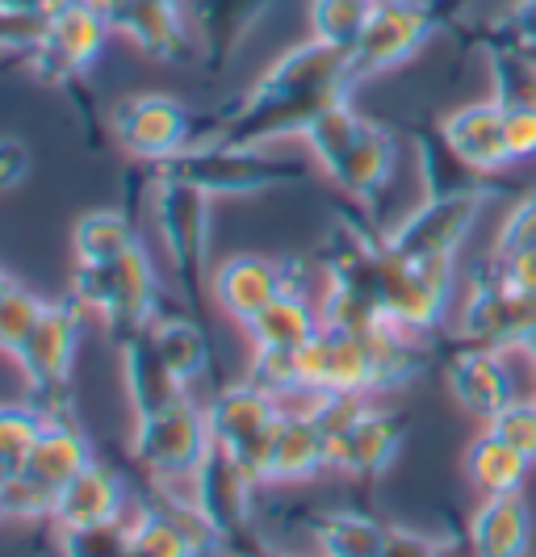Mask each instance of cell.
Returning a JSON list of instances; mask_svg holds the SVG:
<instances>
[{"instance_id":"6da1fadb","label":"cell","mask_w":536,"mask_h":557,"mask_svg":"<svg viewBox=\"0 0 536 557\" xmlns=\"http://www.w3.org/2000/svg\"><path fill=\"white\" fill-rule=\"evenodd\" d=\"M72 298L85 307V314H97L110 335L113 348L142 335L160 314V281L155 264L142 248V239L130 251H122L110 264H76L72 273Z\"/></svg>"},{"instance_id":"7a4b0ae2","label":"cell","mask_w":536,"mask_h":557,"mask_svg":"<svg viewBox=\"0 0 536 557\" xmlns=\"http://www.w3.org/2000/svg\"><path fill=\"white\" fill-rule=\"evenodd\" d=\"M160 172L176 176V181H189L205 197H255L302 185L311 176V164L269 156L264 147L205 139L194 143L189 151H180L169 164H160Z\"/></svg>"},{"instance_id":"3957f363","label":"cell","mask_w":536,"mask_h":557,"mask_svg":"<svg viewBox=\"0 0 536 557\" xmlns=\"http://www.w3.org/2000/svg\"><path fill=\"white\" fill-rule=\"evenodd\" d=\"M470 0H377L361 42L352 47V81L386 76L424 51L427 42L461 17Z\"/></svg>"},{"instance_id":"277c9868","label":"cell","mask_w":536,"mask_h":557,"mask_svg":"<svg viewBox=\"0 0 536 557\" xmlns=\"http://www.w3.org/2000/svg\"><path fill=\"white\" fill-rule=\"evenodd\" d=\"M110 135L113 143L135 160V164H169L180 151L201 143V122L180 97L147 88V92H126L117 97L110 110Z\"/></svg>"},{"instance_id":"5b68a950","label":"cell","mask_w":536,"mask_h":557,"mask_svg":"<svg viewBox=\"0 0 536 557\" xmlns=\"http://www.w3.org/2000/svg\"><path fill=\"white\" fill-rule=\"evenodd\" d=\"M461 339L495 352H524L536 339V294L508 277L503 264H478L461 302Z\"/></svg>"},{"instance_id":"8992f818","label":"cell","mask_w":536,"mask_h":557,"mask_svg":"<svg viewBox=\"0 0 536 557\" xmlns=\"http://www.w3.org/2000/svg\"><path fill=\"white\" fill-rule=\"evenodd\" d=\"M105 38H110L105 13L92 0H80V4H67V9L51 13L47 29L38 34V42L22 59H26V72L38 84L59 88L67 97H80Z\"/></svg>"},{"instance_id":"52a82bcc","label":"cell","mask_w":536,"mask_h":557,"mask_svg":"<svg viewBox=\"0 0 536 557\" xmlns=\"http://www.w3.org/2000/svg\"><path fill=\"white\" fill-rule=\"evenodd\" d=\"M151 214L160 226V244L169 251L172 273L180 281V294L189 298V307L201 310L205 260H210V197L189 181L160 172L151 189Z\"/></svg>"},{"instance_id":"ba28073f","label":"cell","mask_w":536,"mask_h":557,"mask_svg":"<svg viewBox=\"0 0 536 557\" xmlns=\"http://www.w3.org/2000/svg\"><path fill=\"white\" fill-rule=\"evenodd\" d=\"M210 445L214 441H210L205 407H198L194 398H180L151 416H135V428H130V457L164 486L194 482Z\"/></svg>"},{"instance_id":"9c48e42d","label":"cell","mask_w":536,"mask_h":557,"mask_svg":"<svg viewBox=\"0 0 536 557\" xmlns=\"http://www.w3.org/2000/svg\"><path fill=\"white\" fill-rule=\"evenodd\" d=\"M80 332H85V307L67 294L59 302H47L29 339L17 348V369L34 394H42V407L55 403L51 411H63V394L72 391V369L80 352Z\"/></svg>"},{"instance_id":"30bf717a","label":"cell","mask_w":536,"mask_h":557,"mask_svg":"<svg viewBox=\"0 0 536 557\" xmlns=\"http://www.w3.org/2000/svg\"><path fill=\"white\" fill-rule=\"evenodd\" d=\"M452 298V260H415L386 248L382 260V314L407 335L440 327Z\"/></svg>"},{"instance_id":"8fae6325","label":"cell","mask_w":536,"mask_h":557,"mask_svg":"<svg viewBox=\"0 0 536 557\" xmlns=\"http://www.w3.org/2000/svg\"><path fill=\"white\" fill-rule=\"evenodd\" d=\"M189 486H194L189 499L198 503V511L210 520V529L219 532V541L230 549H252V511L255 491H260L252 470L235 453L210 445Z\"/></svg>"},{"instance_id":"7c38bea8","label":"cell","mask_w":536,"mask_h":557,"mask_svg":"<svg viewBox=\"0 0 536 557\" xmlns=\"http://www.w3.org/2000/svg\"><path fill=\"white\" fill-rule=\"evenodd\" d=\"M490 194L495 189L424 197L402 223L386 231V248L398 256H415V260H457Z\"/></svg>"},{"instance_id":"4fadbf2b","label":"cell","mask_w":536,"mask_h":557,"mask_svg":"<svg viewBox=\"0 0 536 557\" xmlns=\"http://www.w3.org/2000/svg\"><path fill=\"white\" fill-rule=\"evenodd\" d=\"M277 419H282V403L273 394H264L260 386H252L248 377L219 386V391L210 394V403H205L210 441L226 448V453H235L252 474H260V461L269 453Z\"/></svg>"},{"instance_id":"5bb4252c","label":"cell","mask_w":536,"mask_h":557,"mask_svg":"<svg viewBox=\"0 0 536 557\" xmlns=\"http://www.w3.org/2000/svg\"><path fill=\"white\" fill-rule=\"evenodd\" d=\"M289 289H307V264L298 260H273V256H226L210 277V298L230 323H248L269 302H277Z\"/></svg>"},{"instance_id":"9a60e30c","label":"cell","mask_w":536,"mask_h":557,"mask_svg":"<svg viewBox=\"0 0 536 557\" xmlns=\"http://www.w3.org/2000/svg\"><path fill=\"white\" fill-rule=\"evenodd\" d=\"M110 29L126 34L151 63L169 67H201L198 29L189 22V9H169L151 0H92Z\"/></svg>"},{"instance_id":"2e32d148","label":"cell","mask_w":536,"mask_h":557,"mask_svg":"<svg viewBox=\"0 0 536 557\" xmlns=\"http://www.w3.org/2000/svg\"><path fill=\"white\" fill-rule=\"evenodd\" d=\"M445 382H449V394L457 398V407L465 416L482 419V423H490L508 403L520 398L508 352H495V348H482V344H465V339L445 357Z\"/></svg>"},{"instance_id":"e0dca14e","label":"cell","mask_w":536,"mask_h":557,"mask_svg":"<svg viewBox=\"0 0 536 557\" xmlns=\"http://www.w3.org/2000/svg\"><path fill=\"white\" fill-rule=\"evenodd\" d=\"M395 160H398V135L386 122L365 117L361 131H357V139L348 143L344 156L327 168V176L336 181V189L348 201L373 206L382 197V189L390 185V176H395Z\"/></svg>"},{"instance_id":"ac0fdd59","label":"cell","mask_w":536,"mask_h":557,"mask_svg":"<svg viewBox=\"0 0 536 557\" xmlns=\"http://www.w3.org/2000/svg\"><path fill=\"white\" fill-rule=\"evenodd\" d=\"M402 445H407V416L365 407V416L348 428V436L332 453V470L357 482H377L398 461Z\"/></svg>"},{"instance_id":"d6986e66","label":"cell","mask_w":536,"mask_h":557,"mask_svg":"<svg viewBox=\"0 0 536 557\" xmlns=\"http://www.w3.org/2000/svg\"><path fill=\"white\" fill-rule=\"evenodd\" d=\"M282 0H189V22L198 29L201 67L214 76L230 67L235 51Z\"/></svg>"},{"instance_id":"ffe728a7","label":"cell","mask_w":536,"mask_h":557,"mask_svg":"<svg viewBox=\"0 0 536 557\" xmlns=\"http://www.w3.org/2000/svg\"><path fill=\"white\" fill-rule=\"evenodd\" d=\"M332 470L327 466V445L314 428L307 411H282L269 453L260 461V486H298V482H314V478Z\"/></svg>"},{"instance_id":"44dd1931","label":"cell","mask_w":536,"mask_h":557,"mask_svg":"<svg viewBox=\"0 0 536 557\" xmlns=\"http://www.w3.org/2000/svg\"><path fill=\"white\" fill-rule=\"evenodd\" d=\"M440 135L465 164L482 172V176H499L511 168L508 131H503V110L486 97V101H470L461 110L440 117Z\"/></svg>"},{"instance_id":"7402d4cb","label":"cell","mask_w":536,"mask_h":557,"mask_svg":"<svg viewBox=\"0 0 536 557\" xmlns=\"http://www.w3.org/2000/svg\"><path fill=\"white\" fill-rule=\"evenodd\" d=\"M126 520V482L113 474L110 466L92 461L85 474H76L59 491L55 524L59 532L67 529H92V524H113Z\"/></svg>"},{"instance_id":"603a6c76","label":"cell","mask_w":536,"mask_h":557,"mask_svg":"<svg viewBox=\"0 0 536 557\" xmlns=\"http://www.w3.org/2000/svg\"><path fill=\"white\" fill-rule=\"evenodd\" d=\"M533 545V507L520 491L490 495L470 516V554L474 557H528Z\"/></svg>"},{"instance_id":"cb8c5ba5","label":"cell","mask_w":536,"mask_h":557,"mask_svg":"<svg viewBox=\"0 0 536 557\" xmlns=\"http://www.w3.org/2000/svg\"><path fill=\"white\" fill-rule=\"evenodd\" d=\"M147 339H151V348L160 352V361L169 364V373L185 391L214 369V344H210V332L201 327L198 319L160 310L155 323L147 327Z\"/></svg>"},{"instance_id":"d4e9b609","label":"cell","mask_w":536,"mask_h":557,"mask_svg":"<svg viewBox=\"0 0 536 557\" xmlns=\"http://www.w3.org/2000/svg\"><path fill=\"white\" fill-rule=\"evenodd\" d=\"M117 357H122L126 403H130L135 416H151V411H160V407H172V403L189 398V391L172 377L169 364L160 361V352L151 348L147 332L135 335V339H126V344L117 348Z\"/></svg>"},{"instance_id":"484cf974","label":"cell","mask_w":536,"mask_h":557,"mask_svg":"<svg viewBox=\"0 0 536 557\" xmlns=\"http://www.w3.org/2000/svg\"><path fill=\"white\" fill-rule=\"evenodd\" d=\"M92 461H97V453H92V441L85 436V428L67 411H51L47 432L38 436V445H34V453H29V461L22 470L47 478L51 486L63 491L72 478L85 474Z\"/></svg>"},{"instance_id":"4316f807","label":"cell","mask_w":536,"mask_h":557,"mask_svg":"<svg viewBox=\"0 0 536 557\" xmlns=\"http://www.w3.org/2000/svg\"><path fill=\"white\" fill-rule=\"evenodd\" d=\"M411 143H415V156H420V181H424V197L440 194H470V189H495V176H482L465 164L457 151H452L445 135H440V122L432 126H411Z\"/></svg>"},{"instance_id":"83f0119b","label":"cell","mask_w":536,"mask_h":557,"mask_svg":"<svg viewBox=\"0 0 536 557\" xmlns=\"http://www.w3.org/2000/svg\"><path fill=\"white\" fill-rule=\"evenodd\" d=\"M528 466H533V461H528L524 453H515V448H511L499 432H490V428H482L478 436L470 441V448H465V457H461V470H465L470 486L478 491L482 499L520 491L524 478H528Z\"/></svg>"},{"instance_id":"f1b7e54d","label":"cell","mask_w":536,"mask_h":557,"mask_svg":"<svg viewBox=\"0 0 536 557\" xmlns=\"http://www.w3.org/2000/svg\"><path fill=\"white\" fill-rule=\"evenodd\" d=\"M319 327H323V310L314 307L307 289H289L244 323L252 348H302Z\"/></svg>"},{"instance_id":"f546056e","label":"cell","mask_w":536,"mask_h":557,"mask_svg":"<svg viewBox=\"0 0 536 557\" xmlns=\"http://www.w3.org/2000/svg\"><path fill=\"white\" fill-rule=\"evenodd\" d=\"M478 47L486 55V76H490V101L499 110H536V63L520 47L503 38L478 34Z\"/></svg>"},{"instance_id":"4dcf8cb0","label":"cell","mask_w":536,"mask_h":557,"mask_svg":"<svg viewBox=\"0 0 536 557\" xmlns=\"http://www.w3.org/2000/svg\"><path fill=\"white\" fill-rule=\"evenodd\" d=\"M386 529L365 511H319L311 520L319 557H382Z\"/></svg>"},{"instance_id":"1f68e13d","label":"cell","mask_w":536,"mask_h":557,"mask_svg":"<svg viewBox=\"0 0 536 557\" xmlns=\"http://www.w3.org/2000/svg\"><path fill=\"white\" fill-rule=\"evenodd\" d=\"M139 244V226L122 210H88L72 226V256L76 264H110L122 251Z\"/></svg>"},{"instance_id":"d6a6232c","label":"cell","mask_w":536,"mask_h":557,"mask_svg":"<svg viewBox=\"0 0 536 557\" xmlns=\"http://www.w3.org/2000/svg\"><path fill=\"white\" fill-rule=\"evenodd\" d=\"M59 486L29 470H4L0 474V520H55Z\"/></svg>"},{"instance_id":"836d02e7","label":"cell","mask_w":536,"mask_h":557,"mask_svg":"<svg viewBox=\"0 0 536 557\" xmlns=\"http://www.w3.org/2000/svg\"><path fill=\"white\" fill-rule=\"evenodd\" d=\"M377 0H311V38L352 55Z\"/></svg>"},{"instance_id":"e575fe53","label":"cell","mask_w":536,"mask_h":557,"mask_svg":"<svg viewBox=\"0 0 536 557\" xmlns=\"http://www.w3.org/2000/svg\"><path fill=\"white\" fill-rule=\"evenodd\" d=\"M361 122H365V113L352 106V97H344L336 106H327V110L319 113L311 122V131H307V147H311V160L323 172L336 164L339 156H344V147L357 139V131H361Z\"/></svg>"},{"instance_id":"d590c367","label":"cell","mask_w":536,"mask_h":557,"mask_svg":"<svg viewBox=\"0 0 536 557\" xmlns=\"http://www.w3.org/2000/svg\"><path fill=\"white\" fill-rule=\"evenodd\" d=\"M47 407H22V403H4L0 407V466L4 470H22L29 453L38 445V436L47 432Z\"/></svg>"},{"instance_id":"8d00e7d4","label":"cell","mask_w":536,"mask_h":557,"mask_svg":"<svg viewBox=\"0 0 536 557\" xmlns=\"http://www.w3.org/2000/svg\"><path fill=\"white\" fill-rule=\"evenodd\" d=\"M248 382L260 386L264 394H273L277 403H282V398H294V394H307L302 391L298 348H252Z\"/></svg>"},{"instance_id":"74e56055","label":"cell","mask_w":536,"mask_h":557,"mask_svg":"<svg viewBox=\"0 0 536 557\" xmlns=\"http://www.w3.org/2000/svg\"><path fill=\"white\" fill-rule=\"evenodd\" d=\"M42 307H47V302H42L38 294H29L26 285H13V289L0 298V352H4L9 361L17 357V348L29 339Z\"/></svg>"},{"instance_id":"f35d334b","label":"cell","mask_w":536,"mask_h":557,"mask_svg":"<svg viewBox=\"0 0 536 557\" xmlns=\"http://www.w3.org/2000/svg\"><path fill=\"white\" fill-rule=\"evenodd\" d=\"M63 557H126L130 554V524H92V529H67L59 532Z\"/></svg>"},{"instance_id":"ab89813d","label":"cell","mask_w":536,"mask_h":557,"mask_svg":"<svg viewBox=\"0 0 536 557\" xmlns=\"http://www.w3.org/2000/svg\"><path fill=\"white\" fill-rule=\"evenodd\" d=\"M524 251H536V189L511 206V214L503 219L499 235H495L490 256L495 260H511V256H524Z\"/></svg>"},{"instance_id":"60d3db41","label":"cell","mask_w":536,"mask_h":557,"mask_svg":"<svg viewBox=\"0 0 536 557\" xmlns=\"http://www.w3.org/2000/svg\"><path fill=\"white\" fill-rule=\"evenodd\" d=\"M486 428L499 432L515 453H524L528 461H536V398H515V403H508Z\"/></svg>"},{"instance_id":"b9f144b4","label":"cell","mask_w":536,"mask_h":557,"mask_svg":"<svg viewBox=\"0 0 536 557\" xmlns=\"http://www.w3.org/2000/svg\"><path fill=\"white\" fill-rule=\"evenodd\" d=\"M34 172V151L17 135H0V194L22 189Z\"/></svg>"},{"instance_id":"7bdbcfd3","label":"cell","mask_w":536,"mask_h":557,"mask_svg":"<svg viewBox=\"0 0 536 557\" xmlns=\"http://www.w3.org/2000/svg\"><path fill=\"white\" fill-rule=\"evenodd\" d=\"M503 131H508L511 164L536 160V110H503Z\"/></svg>"},{"instance_id":"ee69618b","label":"cell","mask_w":536,"mask_h":557,"mask_svg":"<svg viewBox=\"0 0 536 557\" xmlns=\"http://www.w3.org/2000/svg\"><path fill=\"white\" fill-rule=\"evenodd\" d=\"M440 545H445V541H432V536H424V532L390 524V529H386L382 557H440Z\"/></svg>"},{"instance_id":"f6af8a7d","label":"cell","mask_w":536,"mask_h":557,"mask_svg":"<svg viewBox=\"0 0 536 557\" xmlns=\"http://www.w3.org/2000/svg\"><path fill=\"white\" fill-rule=\"evenodd\" d=\"M490 38H495V34H490ZM503 42H508V38H503ZM511 47H520V51H524V55L536 63V34H533V38H520V42H511Z\"/></svg>"},{"instance_id":"bcb514c9","label":"cell","mask_w":536,"mask_h":557,"mask_svg":"<svg viewBox=\"0 0 536 557\" xmlns=\"http://www.w3.org/2000/svg\"><path fill=\"white\" fill-rule=\"evenodd\" d=\"M440 557H474L470 549H457V545H440Z\"/></svg>"},{"instance_id":"7dc6e473","label":"cell","mask_w":536,"mask_h":557,"mask_svg":"<svg viewBox=\"0 0 536 557\" xmlns=\"http://www.w3.org/2000/svg\"><path fill=\"white\" fill-rule=\"evenodd\" d=\"M13 285H17V281H13V277H9V273H4V269H0V298H4V294H9Z\"/></svg>"},{"instance_id":"c3c4849f","label":"cell","mask_w":536,"mask_h":557,"mask_svg":"<svg viewBox=\"0 0 536 557\" xmlns=\"http://www.w3.org/2000/svg\"><path fill=\"white\" fill-rule=\"evenodd\" d=\"M151 4H169V9H189V0H151Z\"/></svg>"},{"instance_id":"681fc988","label":"cell","mask_w":536,"mask_h":557,"mask_svg":"<svg viewBox=\"0 0 536 557\" xmlns=\"http://www.w3.org/2000/svg\"><path fill=\"white\" fill-rule=\"evenodd\" d=\"M524 352H528V357H533V364H536V339L528 344V348H524ZM533 398H536V391H533Z\"/></svg>"},{"instance_id":"f907efd6","label":"cell","mask_w":536,"mask_h":557,"mask_svg":"<svg viewBox=\"0 0 536 557\" xmlns=\"http://www.w3.org/2000/svg\"><path fill=\"white\" fill-rule=\"evenodd\" d=\"M239 557H277V554H255V549H244Z\"/></svg>"},{"instance_id":"816d5d0a","label":"cell","mask_w":536,"mask_h":557,"mask_svg":"<svg viewBox=\"0 0 536 557\" xmlns=\"http://www.w3.org/2000/svg\"><path fill=\"white\" fill-rule=\"evenodd\" d=\"M126 557H139V554H135V549H130V554H126Z\"/></svg>"},{"instance_id":"f5cc1de1","label":"cell","mask_w":536,"mask_h":557,"mask_svg":"<svg viewBox=\"0 0 536 557\" xmlns=\"http://www.w3.org/2000/svg\"><path fill=\"white\" fill-rule=\"evenodd\" d=\"M277 557H282V554H277Z\"/></svg>"}]
</instances>
